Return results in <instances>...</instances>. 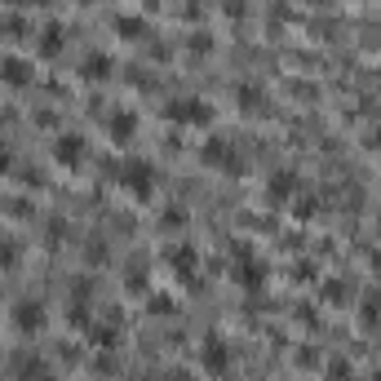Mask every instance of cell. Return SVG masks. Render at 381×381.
<instances>
[{
    "label": "cell",
    "mask_w": 381,
    "mask_h": 381,
    "mask_svg": "<svg viewBox=\"0 0 381 381\" xmlns=\"http://www.w3.org/2000/svg\"><path fill=\"white\" fill-rule=\"evenodd\" d=\"M120 187L133 195V200H146V195L155 191V169L146 160H129L124 169H120Z\"/></svg>",
    "instance_id": "obj_1"
},
{
    "label": "cell",
    "mask_w": 381,
    "mask_h": 381,
    "mask_svg": "<svg viewBox=\"0 0 381 381\" xmlns=\"http://www.w3.org/2000/svg\"><path fill=\"white\" fill-rule=\"evenodd\" d=\"M164 116H169L173 124H204V120H213V107L200 102V98H173Z\"/></svg>",
    "instance_id": "obj_2"
},
{
    "label": "cell",
    "mask_w": 381,
    "mask_h": 381,
    "mask_svg": "<svg viewBox=\"0 0 381 381\" xmlns=\"http://www.w3.org/2000/svg\"><path fill=\"white\" fill-rule=\"evenodd\" d=\"M53 160H58L62 169H80V160H85V137L80 133H62L58 142H53Z\"/></svg>",
    "instance_id": "obj_3"
},
{
    "label": "cell",
    "mask_w": 381,
    "mask_h": 381,
    "mask_svg": "<svg viewBox=\"0 0 381 381\" xmlns=\"http://www.w3.org/2000/svg\"><path fill=\"white\" fill-rule=\"evenodd\" d=\"M14 324H18V332H40V324H44V306L36 302V297H23V302H14Z\"/></svg>",
    "instance_id": "obj_4"
},
{
    "label": "cell",
    "mask_w": 381,
    "mask_h": 381,
    "mask_svg": "<svg viewBox=\"0 0 381 381\" xmlns=\"http://www.w3.org/2000/svg\"><path fill=\"white\" fill-rule=\"evenodd\" d=\"M0 80L14 85V89L31 85V62H27V58H0Z\"/></svg>",
    "instance_id": "obj_5"
},
{
    "label": "cell",
    "mask_w": 381,
    "mask_h": 381,
    "mask_svg": "<svg viewBox=\"0 0 381 381\" xmlns=\"http://www.w3.org/2000/svg\"><path fill=\"white\" fill-rule=\"evenodd\" d=\"M200 359H204V368H209V373H226V364H231V350L222 346L218 337H209V341H204V350H200Z\"/></svg>",
    "instance_id": "obj_6"
},
{
    "label": "cell",
    "mask_w": 381,
    "mask_h": 381,
    "mask_svg": "<svg viewBox=\"0 0 381 381\" xmlns=\"http://www.w3.org/2000/svg\"><path fill=\"white\" fill-rule=\"evenodd\" d=\"M111 137H116V142H129V137H133V129H137V120H133V111L129 107H120V111H111Z\"/></svg>",
    "instance_id": "obj_7"
},
{
    "label": "cell",
    "mask_w": 381,
    "mask_h": 381,
    "mask_svg": "<svg viewBox=\"0 0 381 381\" xmlns=\"http://www.w3.org/2000/svg\"><path fill=\"white\" fill-rule=\"evenodd\" d=\"M204 151H209V164H213V169H235V146H231V142L213 137V142L204 146Z\"/></svg>",
    "instance_id": "obj_8"
},
{
    "label": "cell",
    "mask_w": 381,
    "mask_h": 381,
    "mask_svg": "<svg viewBox=\"0 0 381 381\" xmlns=\"http://www.w3.org/2000/svg\"><path fill=\"white\" fill-rule=\"evenodd\" d=\"M80 76H94V80L111 76V58H107V53H89V58L80 62Z\"/></svg>",
    "instance_id": "obj_9"
},
{
    "label": "cell",
    "mask_w": 381,
    "mask_h": 381,
    "mask_svg": "<svg viewBox=\"0 0 381 381\" xmlns=\"http://www.w3.org/2000/svg\"><path fill=\"white\" fill-rule=\"evenodd\" d=\"M40 49H44V53H58V49H62V27H58V23L40 31Z\"/></svg>",
    "instance_id": "obj_10"
},
{
    "label": "cell",
    "mask_w": 381,
    "mask_h": 381,
    "mask_svg": "<svg viewBox=\"0 0 381 381\" xmlns=\"http://www.w3.org/2000/svg\"><path fill=\"white\" fill-rule=\"evenodd\" d=\"M173 257H178V262H173V266H178L182 275H187V271H195V262H200V257H195V248H178V253H173Z\"/></svg>",
    "instance_id": "obj_11"
},
{
    "label": "cell",
    "mask_w": 381,
    "mask_h": 381,
    "mask_svg": "<svg viewBox=\"0 0 381 381\" xmlns=\"http://www.w3.org/2000/svg\"><path fill=\"white\" fill-rule=\"evenodd\" d=\"M9 266H18V244H0V271H9Z\"/></svg>",
    "instance_id": "obj_12"
},
{
    "label": "cell",
    "mask_w": 381,
    "mask_h": 381,
    "mask_svg": "<svg viewBox=\"0 0 381 381\" xmlns=\"http://www.w3.org/2000/svg\"><path fill=\"white\" fill-rule=\"evenodd\" d=\"M116 31H120V36H137V31H142V27H137L133 18H120V23H116Z\"/></svg>",
    "instance_id": "obj_13"
},
{
    "label": "cell",
    "mask_w": 381,
    "mask_h": 381,
    "mask_svg": "<svg viewBox=\"0 0 381 381\" xmlns=\"http://www.w3.org/2000/svg\"><path fill=\"white\" fill-rule=\"evenodd\" d=\"M9 164H14V160H9V146H5V137H0V178L9 173Z\"/></svg>",
    "instance_id": "obj_14"
},
{
    "label": "cell",
    "mask_w": 381,
    "mask_h": 381,
    "mask_svg": "<svg viewBox=\"0 0 381 381\" xmlns=\"http://www.w3.org/2000/svg\"><path fill=\"white\" fill-rule=\"evenodd\" d=\"M31 381H58V377H49V368H40V373H36Z\"/></svg>",
    "instance_id": "obj_15"
}]
</instances>
